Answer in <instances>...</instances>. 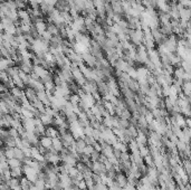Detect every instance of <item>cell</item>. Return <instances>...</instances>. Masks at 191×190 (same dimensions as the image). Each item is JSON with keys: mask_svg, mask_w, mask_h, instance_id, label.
I'll list each match as a JSON object with an SVG mask.
<instances>
[{"mask_svg": "<svg viewBox=\"0 0 191 190\" xmlns=\"http://www.w3.org/2000/svg\"><path fill=\"white\" fill-rule=\"evenodd\" d=\"M24 174H25V177L28 179L29 181H31L32 184H35L36 181L38 180V171L35 170L34 168L29 167V166H27V164H24Z\"/></svg>", "mask_w": 191, "mask_h": 190, "instance_id": "6da1fadb", "label": "cell"}, {"mask_svg": "<svg viewBox=\"0 0 191 190\" xmlns=\"http://www.w3.org/2000/svg\"><path fill=\"white\" fill-rule=\"evenodd\" d=\"M59 138H61V140L63 141L64 147L67 148V149H69V148L75 143V141H76V139L74 138V135L72 134V132H69V131L59 134Z\"/></svg>", "mask_w": 191, "mask_h": 190, "instance_id": "7a4b0ae2", "label": "cell"}, {"mask_svg": "<svg viewBox=\"0 0 191 190\" xmlns=\"http://www.w3.org/2000/svg\"><path fill=\"white\" fill-rule=\"evenodd\" d=\"M83 60H84L85 65L87 66V67H90V68H96L97 67L98 60H97V58L95 56L92 55L91 52L83 54Z\"/></svg>", "mask_w": 191, "mask_h": 190, "instance_id": "3957f363", "label": "cell"}, {"mask_svg": "<svg viewBox=\"0 0 191 190\" xmlns=\"http://www.w3.org/2000/svg\"><path fill=\"white\" fill-rule=\"evenodd\" d=\"M92 172L93 174H106L107 172V169L105 167V164L103 162H101V161H93V166H92Z\"/></svg>", "mask_w": 191, "mask_h": 190, "instance_id": "277c9868", "label": "cell"}, {"mask_svg": "<svg viewBox=\"0 0 191 190\" xmlns=\"http://www.w3.org/2000/svg\"><path fill=\"white\" fill-rule=\"evenodd\" d=\"M17 66H19V68L23 71V72L27 73V74H31L32 72H34V64H32L31 59H29V60H20L18 64H17Z\"/></svg>", "mask_w": 191, "mask_h": 190, "instance_id": "5b68a950", "label": "cell"}, {"mask_svg": "<svg viewBox=\"0 0 191 190\" xmlns=\"http://www.w3.org/2000/svg\"><path fill=\"white\" fill-rule=\"evenodd\" d=\"M86 145H87V143L85 142V140L83 138L81 139H77L76 141H75V143L72 145L69 149H74V150H76L79 154H82L83 152H84V149L86 148Z\"/></svg>", "mask_w": 191, "mask_h": 190, "instance_id": "8992f818", "label": "cell"}, {"mask_svg": "<svg viewBox=\"0 0 191 190\" xmlns=\"http://www.w3.org/2000/svg\"><path fill=\"white\" fill-rule=\"evenodd\" d=\"M23 125L27 132H35L36 123L35 119H23Z\"/></svg>", "mask_w": 191, "mask_h": 190, "instance_id": "52a82bcc", "label": "cell"}, {"mask_svg": "<svg viewBox=\"0 0 191 190\" xmlns=\"http://www.w3.org/2000/svg\"><path fill=\"white\" fill-rule=\"evenodd\" d=\"M29 87H32V89L35 90L36 92H40V91H45V84L44 83L40 82V79H30L29 82Z\"/></svg>", "mask_w": 191, "mask_h": 190, "instance_id": "ba28073f", "label": "cell"}, {"mask_svg": "<svg viewBox=\"0 0 191 190\" xmlns=\"http://www.w3.org/2000/svg\"><path fill=\"white\" fill-rule=\"evenodd\" d=\"M131 67V66L129 65V63L125 60V59L123 58H120L119 60H117L116 65H115V69H117V71H121V72H125L127 73V71H129V68Z\"/></svg>", "mask_w": 191, "mask_h": 190, "instance_id": "9c48e42d", "label": "cell"}, {"mask_svg": "<svg viewBox=\"0 0 191 190\" xmlns=\"http://www.w3.org/2000/svg\"><path fill=\"white\" fill-rule=\"evenodd\" d=\"M115 181L120 185L121 187L124 188L127 185V176L122 171H119L116 174V178H115Z\"/></svg>", "mask_w": 191, "mask_h": 190, "instance_id": "30bf717a", "label": "cell"}, {"mask_svg": "<svg viewBox=\"0 0 191 190\" xmlns=\"http://www.w3.org/2000/svg\"><path fill=\"white\" fill-rule=\"evenodd\" d=\"M45 135H47V137H49V138H52V139L58 138L59 137L58 129L55 128L54 125H49V126H47V129H46V134Z\"/></svg>", "mask_w": 191, "mask_h": 190, "instance_id": "8fae6325", "label": "cell"}, {"mask_svg": "<svg viewBox=\"0 0 191 190\" xmlns=\"http://www.w3.org/2000/svg\"><path fill=\"white\" fill-rule=\"evenodd\" d=\"M24 91H25V95H26L27 96V98H28V100H29L30 102H34V101H36V100H37V92H36L35 90L32 89V87H29V86H27L26 89L24 90Z\"/></svg>", "mask_w": 191, "mask_h": 190, "instance_id": "7c38bea8", "label": "cell"}, {"mask_svg": "<svg viewBox=\"0 0 191 190\" xmlns=\"http://www.w3.org/2000/svg\"><path fill=\"white\" fill-rule=\"evenodd\" d=\"M47 26H48V24L46 23L45 20H40V21H37V23L35 24L36 29H37V31H38V34L40 36L47 30Z\"/></svg>", "mask_w": 191, "mask_h": 190, "instance_id": "4fadbf2b", "label": "cell"}, {"mask_svg": "<svg viewBox=\"0 0 191 190\" xmlns=\"http://www.w3.org/2000/svg\"><path fill=\"white\" fill-rule=\"evenodd\" d=\"M53 147H54V149H55L58 153H61L63 150H64V144H63V141L61 140V138H55L53 139Z\"/></svg>", "mask_w": 191, "mask_h": 190, "instance_id": "5bb4252c", "label": "cell"}, {"mask_svg": "<svg viewBox=\"0 0 191 190\" xmlns=\"http://www.w3.org/2000/svg\"><path fill=\"white\" fill-rule=\"evenodd\" d=\"M127 86H129V89L132 91V92H134L135 94H138V93L140 92V84L139 82L136 81V79H130L129 84H127Z\"/></svg>", "mask_w": 191, "mask_h": 190, "instance_id": "9a60e30c", "label": "cell"}, {"mask_svg": "<svg viewBox=\"0 0 191 190\" xmlns=\"http://www.w3.org/2000/svg\"><path fill=\"white\" fill-rule=\"evenodd\" d=\"M40 145L46 149H48L53 145V139L47 137V135H44V137H40Z\"/></svg>", "mask_w": 191, "mask_h": 190, "instance_id": "2e32d148", "label": "cell"}, {"mask_svg": "<svg viewBox=\"0 0 191 190\" xmlns=\"http://www.w3.org/2000/svg\"><path fill=\"white\" fill-rule=\"evenodd\" d=\"M40 120H42V122L46 126H49V125L54 124V118L49 116V115L46 114V113H42V114L40 115Z\"/></svg>", "mask_w": 191, "mask_h": 190, "instance_id": "e0dca14e", "label": "cell"}, {"mask_svg": "<svg viewBox=\"0 0 191 190\" xmlns=\"http://www.w3.org/2000/svg\"><path fill=\"white\" fill-rule=\"evenodd\" d=\"M47 30H48L52 35H54V36H58V35H61V30H59L58 26L54 23L48 24V26H47Z\"/></svg>", "mask_w": 191, "mask_h": 190, "instance_id": "ac0fdd59", "label": "cell"}, {"mask_svg": "<svg viewBox=\"0 0 191 190\" xmlns=\"http://www.w3.org/2000/svg\"><path fill=\"white\" fill-rule=\"evenodd\" d=\"M11 176H13V178H18V179H21V178L25 176V174H24L23 167L13 168V169H11Z\"/></svg>", "mask_w": 191, "mask_h": 190, "instance_id": "d6986e66", "label": "cell"}, {"mask_svg": "<svg viewBox=\"0 0 191 190\" xmlns=\"http://www.w3.org/2000/svg\"><path fill=\"white\" fill-rule=\"evenodd\" d=\"M110 91V87L107 86V84L105 82H100L98 83V93H100L102 96H104L105 94H107Z\"/></svg>", "mask_w": 191, "mask_h": 190, "instance_id": "ffe728a7", "label": "cell"}, {"mask_svg": "<svg viewBox=\"0 0 191 190\" xmlns=\"http://www.w3.org/2000/svg\"><path fill=\"white\" fill-rule=\"evenodd\" d=\"M129 149L131 151V153H139L140 152V145L138 144L135 139L131 140V142L129 143Z\"/></svg>", "mask_w": 191, "mask_h": 190, "instance_id": "44dd1931", "label": "cell"}, {"mask_svg": "<svg viewBox=\"0 0 191 190\" xmlns=\"http://www.w3.org/2000/svg\"><path fill=\"white\" fill-rule=\"evenodd\" d=\"M8 163H9L10 169H13V168L24 167V162H23V161L18 160V159H16V158H13V159H9V160H8Z\"/></svg>", "mask_w": 191, "mask_h": 190, "instance_id": "7402d4cb", "label": "cell"}, {"mask_svg": "<svg viewBox=\"0 0 191 190\" xmlns=\"http://www.w3.org/2000/svg\"><path fill=\"white\" fill-rule=\"evenodd\" d=\"M15 158L16 159H18V160H20V161H25V159H26V154H25V152H24L20 148H18V147H15Z\"/></svg>", "mask_w": 191, "mask_h": 190, "instance_id": "603a6c76", "label": "cell"}, {"mask_svg": "<svg viewBox=\"0 0 191 190\" xmlns=\"http://www.w3.org/2000/svg\"><path fill=\"white\" fill-rule=\"evenodd\" d=\"M76 168L78 169V171L79 172H82V174H86L87 171H90L91 169L88 168V166L86 163H84L83 161H78L77 162V164H76Z\"/></svg>", "mask_w": 191, "mask_h": 190, "instance_id": "cb8c5ba5", "label": "cell"}, {"mask_svg": "<svg viewBox=\"0 0 191 190\" xmlns=\"http://www.w3.org/2000/svg\"><path fill=\"white\" fill-rule=\"evenodd\" d=\"M185 71L182 68L181 66L180 67H175L174 68V73H173V77L175 79H183V75H185Z\"/></svg>", "mask_w": 191, "mask_h": 190, "instance_id": "d4e9b609", "label": "cell"}, {"mask_svg": "<svg viewBox=\"0 0 191 190\" xmlns=\"http://www.w3.org/2000/svg\"><path fill=\"white\" fill-rule=\"evenodd\" d=\"M182 166L185 168V172L188 174V176H191V160L190 159H183V160H182Z\"/></svg>", "mask_w": 191, "mask_h": 190, "instance_id": "484cf974", "label": "cell"}, {"mask_svg": "<svg viewBox=\"0 0 191 190\" xmlns=\"http://www.w3.org/2000/svg\"><path fill=\"white\" fill-rule=\"evenodd\" d=\"M182 93H183L185 96L191 95V82L183 83V85H182Z\"/></svg>", "mask_w": 191, "mask_h": 190, "instance_id": "4316f807", "label": "cell"}, {"mask_svg": "<svg viewBox=\"0 0 191 190\" xmlns=\"http://www.w3.org/2000/svg\"><path fill=\"white\" fill-rule=\"evenodd\" d=\"M20 185H21V188H23V189H30L32 182L28 180V179H27V178L24 176V177L20 179Z\"/></svg>", "mask_w": 191, "mask_h": 190, "instance_id": "83f0119b", "label": "cell"}, {"mask_svg": "<svg viewBox=\"0 0 191 190\" xmlns=\"http://www.w3.org/2000/svg\"><path fill=\"white\" fill-rule=\"evenodd\" d=\"M6 72L8 73V75H9L10 77H13V76H16L19 74L20 68H19V66H13V67H10V68L7 69Z\"/></svg>", "mask_w": 191, "mask_h": 190, "instance_id": "f1b7e54d", "label": "cell"}, {"mask_svg": "<svg viewBox=\"0 0 191 190\" xmlns=\"http://www.w3.org/2000/svg\"><path fill=\"white\" fill-rule=\"evenodd\" d=\"M78 174H79V171H78V169L76 167L68 168V176H69L72 179H76Z\"/></svg>", "mask_w": 191, "mask_h": 190, "instance_id": "f546056e", "label": "cell"}, {"mask_svg": "<svg viewBox=\"0 0 191 190\" xmlns=\"http://www.w3.org/2000/svg\"><path fill=\"white\" fill-rule=\"evenodd\" d=\"M131 125V122H130V120H125V119H122L120 118L119 119V128L120 129H127Z\"/></svg>", "mask_w": 191, "mask_h": 190, "instance_id": "4dcf8cb0", "label": "cell"}, {"mask_svg": "<svg viewBox=\"0 0 191 190\" xmlns=\"http://www.w3.org/2000/svg\"><path fill=\"white\" fill-rule=\"evenodd\" d=\"M69 102H72V104L73 105L79 104V102H81V96H79V94H75V93H73V94L71 95V100H69Z\"/></svg>", "mask_w": 191, "mask_h": 190, "instance_id": "1f68e13d", "label": "cell"}, {"mask_svg": "<svg viewBox=\"0 0 191 190\" xmlns=\"http://www.w3.org/2000/svg\"><path fill=\"white\" fill-rule=\"evenodd\" d=\"M120 118L125 119V120H131V119L133 118V113L130 111L129 108H125V110H123V112H122V114H121Z\"/></svg>", "mask_w": 191, "mask_h": 190, "instance_id": "d6a6232c", "label": "cell"}, {"mask_svg": "<svg viewBox=\"0 0 191 190\" xmlns=\"http://www.w3.org/2000/svg\"><path fill=\"white\" fill-rule=\"evenodd\" d=\"M143 159H144V162H145V164L148 166V167H156V164H154V160H153V157L151 155V154L144 157Z\"/></svg>", "mask_w": 191, "mask_h": 190, "instance_id": "836d02e7", "label": "cell"}, {"mask_svg": "<svg viewBox=\"0 0 191 190\" xmlns=\"http://www.w3.org/2000/svg\"><path fill=\"white\" fill-rule=\"evenodd\" d=\"M34 185H35V187L37 188V190H45L46 188H47L46 187V181L40 180V179H38Z\"/></svg>", "mask_w": 191, "mask_h": 190, "instance_id": "e575fe53", "label": "cell"}, {"mask_svg": "<svg viewBox=\"0 0 191 190\" xmlns=\"http://www.w3.org/2000/svg\"><path fill=\"white\" fill-rule=\"evenodd\" d=\"M140 154H141V157L142 158L149 155L150 154V148H148L146 145H142V147H140Z\"/></svg>", "mask_w": 191, "mask_h": 190, "instance_id": "d590c367", "label": "cell"}, {"mask_svg": "<svg viewBox=\"0 0 191 190\" xmlns=\"http://www.w3.org/2000/svg\"><path fill=\"white\" fill-rule=\"evenodd\" d=\"M127 74L130 75V77L133 79H138V71H136L135 67H130L129 71H127Z\"/></svg>", "mask_w": 191, "mask_h": 190, "instance_id": "8d00e7d4", "label": "cell"}, {"mask_svg": "<svg viewBox=\"0 0 191 190\" xmlns=\"http://www.w3.org/2000/svg\"><path fill=\"white\" fill-rule=\"evenodd\" d=\"M83 139H84L85 142L87 143V145H93V147H94V144L97 142L96 140H95V139L93 138V137H87V135H85V137Z\"/></svg>", "mask_w": 191, "mask_h": 190, "instance_id": "74e56055", "label": "cell"}, {"mask_svg": "<svg viewBox=\"0 0 191 190\" xmlns=\"http://www.w3.org/2000/svg\"><path fill=\"white\" fill-rule=\"evenodd\" d=\"M93 131H94V128L92 125H87L86 128H84V133L87 137H93Z\"/></svg>", "mask_w": 191, "mask_h": 190, "instance_id": "f35d334b", "label": "cell"}, {"mask_svg": "<svg viewBox=\"0 0 191 190\" xmlns=\"http://www.w3.org/2000/svg\"><path fill=\"white\" fill-rule=\"evenodd\" d=\"M94 150H95V148L93 147V145H86V148L84 149V152H83V153L91 157V154L94 152Z\"/></svg>", "mask_w": 191, "mask_h": 190, "instance_id": "ab89813d", "label": "cell"}, {"mask_svg": "<svg viewBox=\"0 0 191 190\" xmlns=\"http://www.w3.org/2000/svg\"><path fill=\"white\" fill-rule=\"evenodd\" d=\"M144 116H145L146 121H148V123H149V124H150V123H152V122L156 120V119H154V115H153V113H152V111H148V113H146Z\"/></svg>", "mask_w": 191, "mask_h": 190, "instance_id": "60d3db41", "label": "cell"}, {"mask_svg": "<svg viewBox=\"0 0 191 190\" xmlns=\"http://www.w3.org/2000/svg\"><path fill=\"white\" fill-rule=\"evenodd\" d=\"M101 158V152L97 150H94V152L91 154V160L92 161H100Z\"/></svg>", "mask_w": 191, "mask_h": 190, "instance_id": "b9f144b4", "label": "cell"}, {"mask_svg": "<svg viewBox=\"0 0 191 190\" xmlns=\"http://www.w3.org/2000/svg\"><path fill=\"white\" fill-rule=\"evenodd\" d=\"M131 160V154L129 152H122V155L120 158L121 162H124V161H129Z\"/></svg>", "mask_w": 191, "mask_h": 190, "instance_id": "7bdbcfd3", "label": "cell"}, {"mask_svg": "<svg viewBox=\"0 0 191 190\" xmlns=\"http://www.w3.org/2000/svg\"><path fill=\"white\" fill-rule=\"evenodd\" d=\"M53 36H54V35H52V34L49 33L48 30H46L45 33L42 35V39L47 40V42H50V40H52V38H53Z\"/></svg>", "mask_w": 191, "mask_h": 190, "instance_id": "ee69618b", "label": "cell"}, {"mask_svg": "<svg viewBox=\"0 0 191 190\" xmlns=\"http://www.w3.org/2000/svg\"><path fill=\"white\" fill-rule=\"evenodd\" d=\"M110 190H123V188L121 187L120 185L117 184L116 181L114 180V182H113V185H112V186H110Z\"/></svg>", "mask_w": 191, "mask_h": 190, "instance_id": "f6af8a7d", "label": "cell"}, {"mask_svg": "<svg viewBox=\"0 0 191 190\" xmlns=\"http://www.w3.org/2000/svg\"><path fill=\"white\" fill-rule=\"evenodd\" d=\"M92 178H93V180H94V182H95V184H100V182H102V177H101L100 174H93V176H92Z\"/></svg>", "mask_w": 191, "mask_h": 190, "instance_id": "bcb514c9", "label": "cell"}, {"mask_svg": "<svg viewBox=\"0 0 191 190\" xmlns=\"http://www.w3.org/2000/svg\"><path fill=\"white\" fill-rule=\"evenodd\" d=\"M78 187L81 188L82 190H88V188H87V185H86V182H85V180H82V181H79V184H78Z\"/></svg>", "mask_w": 191, "mask_h": 190, "instance_id": "7dc6e473", "label": "cell"}, {"mask_svg": "<svg viewBox=\"0 0 191 190\" xmlns=\"http://www.w3.org/2000/svg\"><path fill=\"white\" fill-rule=\"evenodd\" d=\"M113 153H114V155H115V157L117 158V159H120L121 155H122V151H121L120 149H116V148H114Z\"/></svg>", "mask_w": 191, "mask_h": 190, "instance_id": "c3c4849f", "label": "cell"}, {"mask_svg": "<svg viewBox=\"0 0 191 190\" xmlns=\"http://www.w3.org/2000/svg\"><path fill=\"white\" fill-rule=\"evenodd\" d=\"M0 92H1V94H3V93H8V92H10L9 91V89L7 87L5 84H2V85L0 86Z\"/></svg>", "mask_w": 191, "mask_h": 190, "instance_id": "681fc988", "label": "cell"}, {"mask_svg": "<svg viewBox=\"0 0 191 190\" xmlns=\"http://www.w3.org/2000/svg\"><path fill=\"white\" fill-rule=\"evenodd\" d=\"M0 190H11V188L6 184V182H1V186H0Z\"/></svg>", "mask_w": 191, "mask_h": 190, "instance_id": "f907efd6", "label": "cell"}, {"mask_svg": "<svg viewBox=\"0 0 191 190\" xmlns=\"http://www.w3.org/2000/svg\"><path fill=\"white\" fill-rule=\"evenodd\" d=\"M188 101H189V103L191 104V95H189L188 96Z\"/></svg>", "mask_w": 191, "mask_h": 190, "instance_id": "816d5d0a", "label": "cell"}, {"mask_svg": "<svg viewBox=\"0 0 191 190\" xmlns=\"http://www.w3.org/2000/svg\"><path fill=\"white\" fill-rule=\"evenodd\" d=\"M188 159H190V160H191V152H190V154H189V158H188Z\"/></svg>", "mask_w": 191, "mask_h": 190, "instance_id": "f5cc1de1", "label": "cell"}]
</instances>
